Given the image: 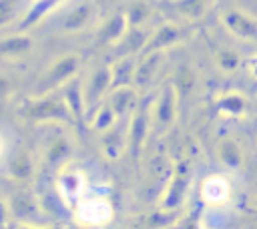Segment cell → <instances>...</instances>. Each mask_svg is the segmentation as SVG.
<instances>
[{
	"instance_id": "52a82bcc",
	"label": "cell",
	"mask_w": 257,
	"mask_h": 229,
	"mask_svg": "<svg viewBox=\"0 0 257 229\" xmlns=\"http://www.w3.org/2000/svg\"><path fill=\"white\" fill-rule=\"evenodd\" d=\"M217 64H219L221 70L233 72V70H237L239 64H241V56H239L235 50H231V48H223V50H219V54H217Z\"/></svg>"
},
{
	"instance_id": "8992f818",
	"label": "cell",
	"mask_w": 257,
	"mask_h": 229,
	"mask_svg": "<svg viewBox=\"0 0 257 229\" xmlns=\"http://www.w3.org/2000/svg\"><path fill=\"white\" fill-rule=\"evenodd\" d=\"M211 4H213V0H177L175 8L181 14H185L187 18L197 20V18H201L211 8Z\"/></svg>"
},
{
	"instance_id": "7a4b0ae2",
	"label": "cell",
	"mask_w": 257,
	"mask_h": 229,
	"mask_svg": "<svg viewBox=\"0 0 257 229\" xmlns=\"http://www.w3.org/2000/svg\"><path fill=\"white\" fill-rule=\"evenodd\" d=\"M78 219H82L88 225H100L106 223L112 217V207L108 201L102 199H88V201H80L78 205Z\"/></svg>"
},
{
	"instance_id": "8fae6325",
	"label": "cell",
	"mask_w": 257,
	"mask_h": 229,
	"mask_svg": "<svg viewBox=\"0 0 257 229\" xmlns=\"http://www.w3.org/2000/svg\"><path fill=\"white\" fill-rule=\"evenodd\" d=\"M181 38V30H177V28H173V26H165L159 34H157V42H155V46H167V44H173L175 40H179Z\"/></svg>"
},
{
	"instance_id": "9c48e42d",
	"label": "cell",
	"mask_w": 257,
	"mask_h": 229,
	"mask_svg": "<svg viewBox=\"0 0 257 229\" xmlns=\"http://www.w3.org/2000/svg\"><path fill=\"white\" fill-rule=\"evenodd\" d=\"M173 110H175V104H173V90L169 86V90H165V96H163V102L159 106V119L163 123H169L173 119Z\"/></svg>"
},
{
	"instance_id": "2e32d148",
	"label": "cell",
	"mask_w": 257,
	"mask_h": 229,
	"mask_svg": "<svg viewBox=\"0 0 257 229\" xmlns=\"http://www.w3.org/2000/svg\"><path fill=\"white\" fill-rule=\"evenodd\" d=\"M2 153H4V143H2V137H0V157H2Z\"/></svg>"
},
{
	"instance_id": "4fadbf2b",
	"label": "cell",
	"mask_w": 257,
	"mask_h": 229,
	"mask_svg": "<svg viewBox=\"0 0 257 229\" xmlns=\"http://www.w3.org/2000/svg\"><path fill=\"white\" fill-rule=\"evenodd\" d=\"M193 84H195V76H193V72H191V70H181V72H179V80H177L179 90L187 94V92L193 88Z\"/></svg>"
},
{
	"instance_id": "277c9868",
	"label": "cell",
	"mask_w": 257,
	"mask_h": 229,
	"mask_svg": "<svg viewBox=\"0 0 257 229\" xmlns=\"http://www.w3.org/2000/svg\"><path fill=\"white\" fill-rule=\"evenodd\" d=\"M215 104L223 114H229V117H241L247 108V102L239 92H225L217 98Z\"/></svg>"
},
{
	"instance_id": "6da1fadb",
	"label": "cell",
	"mask_w": 257,
	"mask_h": 229,
	"mask_svg": "<svg viewBox=\"0 0 257 229\" xmlns=\"http://www.w3.org/2000/svg\"><path fill=\"white\" fill-rule=\"evenodd\" d=\"M223 24L233 36H237L241 40H257V20L241 10H235V8L225 10Z\"/></svg>"
},
{
	"instance_id": "ba28073f",
	"label": "cell",
	"mask_w": 257,
	"mask_h": 229,
	"mask_svg": "<svg viewBox=\"0 0 257 229\" xmlns=\"http://www.w3.org/2000/svg\"><path fill=\"white\" fill-rule=\"evenodd\" d=\"M187 183H189V177L187 175H177L175 181H173V187L169 191V197H167V205H175L183 199V193L187 191Z\"/></svg>"
},
{
	"instance_id": "7c38bea8",
	"label": "cell",
	"mask_w": 257,
	"mask_h": 229,
	"mask_svg": "<svg viewBox=\"0 0 257 229\" xmlns=\"http://www.w3.org/2000/svg\"><path fill=\"white\" fill-rule=\"evenodd\" d=\"M86 16H88L86 6H78V8L68 16V20H66V28H76V26H80V24L86 20Z\"/></svg>"
},
{
	"instance_id": "9a60e30c",
	"label": "cell",
	"mask_w": 257,
	"mask_h": 229,
	"mask_svg": "<svg viewBox=\"0 0 257 229\" xmlns=\"http://www.w3.org/2000/svg\"><path fill=\"white\" fill-rule=\"evenodd\" d=\"M249 70H251V74H253V76H257V56L249 60Z\"/></svg>"
},
{
	"instance_id": "30bf717a",
	"label": "cell",
	"mask_w": 257,
	"mask_h": 229,
	"mask_svg": "<svg viewBox=\"0 0 257 229\" xmlns=\"http://www.w3.org/2000/svg\"><path fill=\"white\" fill-rule=\"evenodd\" d=\"M28 46H30L28 38H8V40H4L0 44V50L2 52H8V54H18V52L26 50Z\"/></svg>"
},
{
	"instance_id": "5bb4252c",
	"label": "cell",
	"mask_w": 257,
	"mask_h": 229,
	"mask_svg": "<svg viewBox=\"0 0 257 229\" xmlns=\"http://www.w3.org/2000/svg\"><path fill=\"white\" fill-rule=\"evenodd\" d=\"M14 175H18V177H26L28 173H30V163H28V157L26 155H20L16 161H14Z\"/></svg>"
},
{
	"instance_id": "3957f363",
	"label": "cell",
	"mask_w": 257,
	"mask_h": 229,
	"mask_svg": "<svg viewBox=\"0 0 257 229\" xmlns=\"http://www.w3.org/2000/svg\"><path fill=\"white\" fill-rule=\"evenodd\" d=\"M201 195H203V201L207 203H223L229 197V185L223 177H209L203 183Z\"/></svg>"
},
{
	"instance_id": "5b68a950",
	"label": "cell",
	"mask_w": 257,
	"mask_h": 229,
	"mask_svg": "<svg viewBox=\"0 0 257 229\" xmlns=\"http://www.w3.org/2000/svg\"><path fill=\"white\" fill-rule=\"evenodd\" d=\"M219 159L229 169H239L243 165V153H241L239 145L235 141H231V139L221 141V145H219Z\"/></svg>"
}]
</instances>
